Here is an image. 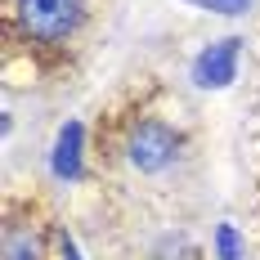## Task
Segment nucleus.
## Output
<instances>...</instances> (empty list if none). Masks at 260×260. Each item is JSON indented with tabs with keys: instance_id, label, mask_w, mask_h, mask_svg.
<instances>
[{
	"instance_id": "f257e3e1",
	"label": "nucleus",
	"mask_w": 260,
	"mask_h": 260,
	"mask_svg": "<svg viewBox=\"0 0 260 260\" xmlns=\"http://www.w3.org/2000/svg\"><path fill=\"white\" fill-rule=\"evenodd\" d=\"M81 9L85 0H18V27L27 41L58 45L81 27Z\"/></svg>"
},
{
	"instance_id": "f03ea898",
	"label": "nucleus",
	"mask_w": 260,
	"mask_h": 260,
	"mask_svg": "<svg viewBox=\"0 0 260 260\" xmlns=\"http://www.w3.org/2000/svg\"><path fill=\"white\" fill-rule=\"evenodd\" d=\"M126 157L135 171H144V175H157V171H166L175 157H180V135L166 126V121H157V117H144V121H135L126 135Z\"/></svg>"
},
{
	"instance_id": "7ed1b4c3",
	"label": "nucleus",
	"mask_w": 260,
	"mask_h": 260,
	"mask_svg": "<svg viewBox=\"0 0 260 260\" xmlns=\"http://www.w3.org/2000/svg\"><path fill=\"white\" fill-rule=\"evenodd\" d=\"M238 36H224V41H215L211 50L198 54V63H193V77H198V85H229L238 72Z\"/></svg>"
},
{
	"instance_id": "20e7f679",
	"label": "nucleus",
	"mask_w": 260,
	"mask_h": 260,
	"mask_svg": "<svg viewBox=\"0 0 260 260\" xmlns=\"http://www.w3.org/2000/svg\"><path fill=\"white\" fill-rule=\"evenodd\" d=\"M41 229L36 224H23V220H14L9 229H5V260H41Z\"/></svg>"
},
{
	"instance_id": "39448f33",
	"label": "nucleus",
	"mask_w": 260,
	"mask_h": 260,
	"mask_svg": "<svg viewBox=\"0 0 260 260\" xmlns=\"http://www.w3.org/2000/svg\"><path fill=\"white\" fill-rule=\"evenodd\" d=\"M54 171L63 175V180H77L81 175V126H63L58 135V153H54Z\"/></svg>"
},
{
	"instance_id": "423d86ee",
	"label": "nucleus",
	"mask_w": 260,
	"mask_h": 260,
	"mask_svg": "<svg viewBox=\"0 0 260 260\" xmlns=\"http://www.w3.org/2000/svg\"><path fill=\"white\" fill-rule=\"evenodd\" d=\"M198 9H211V14H242L251 0H193Z\"/></svg>"
},
{
	"instance_id": "0eeeda50",
	"label": "nucleus",
	"mask_w": 260,
	"mask_h": 260,
	"mask_svg": "<svg viewBox=\"0 0 260 260\" xmlns=\"http://www.w3.org/2000/svg\"><path fill=\"white\" fill-rule=\"evenodd\" d=\"M215 242H220V260H238V234L229 229V224H220Z\"/></svg>"
}]
</instances>
